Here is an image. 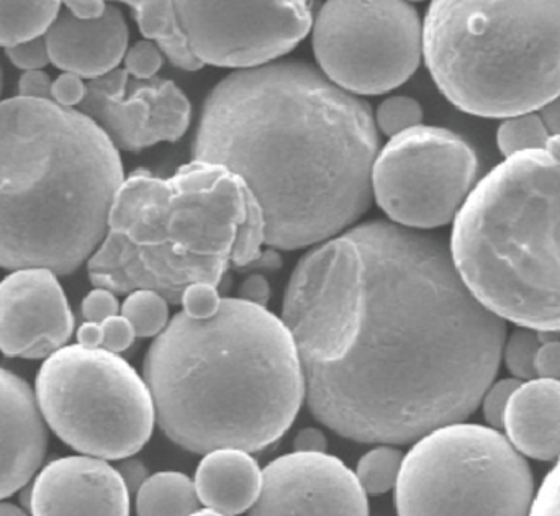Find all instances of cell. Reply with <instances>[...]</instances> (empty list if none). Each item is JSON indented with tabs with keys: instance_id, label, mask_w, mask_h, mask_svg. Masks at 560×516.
Returning a JSON list of instances; mask_svg holds the SVG:
<instances>
[{
	"instance_id": "cell-1",
	"label": "cell",
	"mask_w": 560,
	"mask_h": 516,
	"mask_svg": "<svg viewBox=\"0 0 560 516\" xmlns=\"http://www.w3.org/2000/svg\"><path fill=\"white\" fill-rule=\"evenodd\" d=\"M349 233L364 256V320L345 360L303 364L310 412L372 445L466 420L499 373L505 321L474 297L441 239L388 222Z\"/></svg>"
},
{
	"instance_id": "cell-2",
	"label": "cell",
	"mask_w": 560,
	"mask_h": 516,
	"mask_svg": "<svg viewBox=\"0 0 560 516\" xmlns=\"http://www.w3.org/2000/svg\"><path fill=\"white\" fill-rule=\"evenodd\" d=\"M378 133L371 107L303 62L238 69L207 97L196 161L220 164L249 187L266 245H319L358 222L372 199Z\"/></svg>"
},
{
	"instance_id": "cell-3",
	"label": "cell",
	"mask_w": 560,
	"mask_h": 516,
	"mask_svg": "<svg viewBox=\"0 0 560 516\" xmlns=\"http://www.w3.org/2000/svg\"><path fill=\"white\" fill-rule=\"evenodd\" d=\"M164 435L186 452L258 453L292 426L305 374L283 321L243 298L207 318L177 314L144 357Z\"/></svg>"
},
{
	"instance_id": "cell-4",
	"label": "cell",
	"mask_w": 560,
	"mask_h": 516,
	"mask_svg": "<svg viewBox=\"0 0 560 516\" xmlns=\"http://www.w3.org/2000/svg\"><path fill=\"white\" fill-rule=\"evenodd\" d=\"M124 180L118 148L78 108L0 101V268L72 274L105 238Z\"/></svg>"
},
{
	"instance_id": "cell-5",
	"label": "cell",
	"mask_w": 560,
	"mask_h": 516,
	"mask_svg": "<svg viewBox=\"0 0 560 516\" xmlns=\"http://www.w3.org/2000/svg\"><path fill=\"white\" fill-rule=\"evenodd\" d=\"M266 245L265 213L229 167L196 161L167 179L137 171L124 180L101 246L88 261L95 288L150 289L180 305L190 284H223L252 269Z\"/></svg>"
},
{
	"instance_id": "cell-6",
	"label": "cell",
	"mask_w": 560,
	"mask_h": 516,
	"mask_svg": "<svg viewBox=\"0 0 560 516\" xmlns=\"http://www.w3.org/2000/svg\"><path fill=\"white\" fill-rule=\"evenodd\" d=\"M451 255L474 297L503 320L560 333V160L506 157L454 219Z\"/></svg>"
},
{
	"instance_id": "cell-7",
	"label": "cell",
	"mask_w": 560,
	"mask_h": 516,
	"mask_svg": "<svg viewBox=\"0 0 560 516\" xmlns=\"http://www.w3.org/2000/svg\"><path fill=\"white\" fill-rule=\"evenodd\" d=\"M423 56L466 114L538 112L560 94V0H431Z\"/></svg>"
},
{
	"instance_id": "cell-8",
	"label": "cell",
	"mask_w": 560,
	"mask_h": 516,
	"mask_svg": "<svg viewBox=\"0 0 560 516\" xmlns=\"http://www.w3.org/2000/svg\"><path fill=\"white\" fill-rule=\"evenodd\" d=\"M535 502L528 462L497 429L450 423L417 439L395 484L397 514L526 515Z\"/></svg>"
},
{
	"instance_id": "cell-9",
	"label": "cell",
	"mask_w": 560,
	"mask_h": 516,
	"mask_svg": "<svg viewBox=\"0 0 560 516\" xmlns=\"http://www.w3.org/2000/svg\"><path fill=\"white\" fill-rule=\"evenodd\" d=\"M35 394L46 425L84 455L120 461L153 435L156 409L147 380L104 348L62 347L43 363Z\"/></svg>"
},
{
	"instance_id": "cell-10",
	"label": "cell",
	"mask_w": 560,
	"mask_h": 516,
	"mask_svg": "<svg viewBox=\"0 0 560 516\" xmlns=\"http://www.w3.org/2000/svg\"><path fill=\"white\" fill-rule=\"evenodd\" d=\"M312 26L323 74L354 95L400 87L423 58V23L408 0H326Z\"/></svg>"
},
{
	"instance_id": "cell-11",
	"label": "cell",
	"mask_w": 560,
	"mask_h": 516,
	"mask_svg": "<svg viewBox=\"0 0 560 516\" xmlns=\"http://www.w3.org/2000/svg\"><path fill=\"white\" fill-rule=\"evenodd\" d=\"M479 160L454 131L417 125L390 137L372 167L375 202L397 225L433 230L454 222L477 184Z\"/></svg>"
},
{
	"instance_id": "cell-12",
	"label": "cell",
	"mask_w": 560,
	"mask_h": 516,
	"mask_svg": "<svg viewBox=\"0 0 560 516\" xmlns=\"http://www.w3.org/2000/svg\"><path fill=\"white\" fill-rule=\"evenodd\" d=\"M364 312V256L346 232L300 259L287 285L280 320L302 364H332L354 348Z\"/></svg>"
},
{
	"instance_id": "cell-13",
	"label": "cell",
	"mask_w": 560,
	"mask_h": 516,
	"mask_svg": "<svg viewBox=\"0 0 560 516\" xmlns=\"http://www.w3.org/2000/svg\"><path fill=\"white\" fill-rule=\"evenodd\" d=\"M202 64L255 68L292 51L313 25V0H174Z\"/></svg>"
},
{
	"instance_id": "cell-14",
	"label": "cell",
	"mask_w": 560,
	"mask_h": 516,
	"mask_svg": "<svg viewBox=\"0 0 560 516\" xmlns=\"http://www.w3.org/2000/svg\"><path fill=\"white\" fill-rule=\"evenodd\" d=\"M78 110L130 153L180 140L192 115L189 98L170 79H135L118 68L88 82Z\"/></svg>"
},
{
	"instance_id": "cell-15",
	"label": "cell",
	"mask_w": 560,
	"mask_h": 516,
	"mask_svg": "<svg viewBox=\"0 0 560 516\" xmlns=\"http://www.w3.org/2000/svg\"><path fill=\"white\" fill-rule=\"evenodd\" d=\"M252 515H368V494L355 472L326 453L295 452L262 471Z\"/></svg>"
},
{
	"instance_id": "cell-16",
	"label": "cell",
	"mask_w": 560,
	"mask_h": 516,
	"mask_svg": "<svg viewBox=\"0 0 560 516\" xmlns=\"http://www.w3.org/2000/svg\"><path fill=\"white\" fill-rule=\"evenodd\" d=\"M74 315L58 281L45 268L16 269L0 281V351L43 360L71 340Z\"/></svg>"
},
{
	"instance_id": "cell-17",
	"label": "cell",
	"mask_w": 560,
	"mask_h": 516,
	"mask_svg": "<svg viewBox=\"0 0 560 516\" xmlns=\"http://www.w3.org/2000/svg\"><path fill=\"white\" fill-rule=\"evenodd\" d=\"M38 516L130 514V491L118 469L95 456H68L42 469L28 497Z\"/></svg>"
},
{
	"instance_id": "cell-18",
	"label": "cell",
	"mask_w": 560,
	"mask_h": 516,
	"mask_svg": "<svg viewBox=\"0 0 560 516\" xmlns=\"http://www.w3.org/2000/svg\"><path fill=\"white\" fill-rule=\"evenodd\" d=\"M48 425L32 387L0 367V499L25 488L46 455Z\"/></svg>"
},
{
	"instance_id": "cell-19",
	"label": "cell",
	"mask_w": 560,
	"mask_h": 516,
	"mask_svg": "<svg viewBox=\"0 0 560 516\" xmlns=\"http://www.w3.org/2000/svg\"><path fill=\"white\" fill-rule=\"evenodd\" d=\"M128 38L124 13L115 5H108L104 15L94 20L78 19L62 10L45 33L52 64L89 81L118 68Z\"/></svg>"
},
{
	"instance_id": "cell-20",
	"label": "cell",
	"mask_w": 560,
	"mask_h": 516,
	"mask_svg": "<svg viewBox=\"0 0 560 516\" xmlns=\"http://www.w3.org/2000/svg\"><path fill=\"white\" fill-rule=\"evenodd\" d=\"M503 429L512 445L538 461L560 458V380L532 379L510 397Z\"/></svg>"
},
{
	"instance_id": "cell-21",
	"label": "cell",
	"mask_w": 560,
	"mask_h": 516,
	"mask_svg": "<svg viewBox=\"0 0 560 516\" xmlns=\"http://www.w3.org/2000/svg\"><path fill=\"white\" fill-rule=\"evenodd\" d=\"M200 504L219 515L252 511L261 494L262 471L243 449L223 448L207 453L196 472Z\"/></svg>"
},
{
	"instance_id": "cell-22",
	"label": "cell",
	"mask_w": 560,
	"mask_h": 516,
	"mask_svg": "<svg viewBox=\"0 0 560 516\" xmlns=\"http://www.w3.org/2000/svg\"><path fill=\"white\" fill-rule=\"evenodd\" d=\"M133 9L138 26L148 39H153L174 66L184 71H197L202 62L194 56L177 23L174 0H117Z\"/></svg>"
},
{
	"instance_id": "cell-23",
	"label": "cell",
	"mask_w": 560,
	"mask_h": 516,
	"mask_svg": "<svg viewBox=\"0 0 560 516\" xmlns=\"http://www.w3.org/2000/svg\"><path fill=\"white\" fill-rule=\"evenodd\" d=\"M199 508L196 482L180 472L151 476L137 492L138 515H194Z\"/></svg>"
},
{
	"instance_id": "cell-24",
	"label": "cell",
	"mask_w": 560,
	"mask_h": 516,
	"mask_svg": "<svg viewBox=\"0 0 560 516\" xmlns=\"http://www.w3.org/2000/svg\"><path fill=\"white\" fill-rule=\"evenodd\" d=\"M62 0H0V46L38 38L61 12Z\"/></svg>"
},
{
	"instance_id": "cell-25",
	"label": "cell",
	"mask_w": 560,
	"mask_h": 516,
	"mask_svg": "<svg viewBox=\"0 0 560 516\" xmlns=\"http://www.w3.org/2000/svg\"><path fill=\"white\" fill-rule=\"evenodd\" d=\"M138 338L158 337L170 324V302L150 289L130 292L120 307Z\"/></svg>"
},
{
	"instance_id": "cell-26",
	"label": "cell",
	"mask_w": 560,
	"mask_h": 516,
	"mask_svg": "<svg viewBox=\"0 0 560 516\" xmlns=\"http://www.w3.org/2000/svg\"><path fill=\"white\" fill-rule=\"evenodd\" d=\"M549 137L551 134L538 112H526L503 118L497 130V144L500 153L509 157L523 151L546 148Z\"/></svg>"
},
{
	"instance_id": "cell-27",
	"label": "cell",
	"mask_w": 560,
	"mask_h": 516,
	"mask_svg": "<svg viewBox=\"0 0 560 516\" xmlns=\"http://www.w3.org/2000/svg\"><path fill=\"white\" fill-rule=\"evenodd\" d=\"M401 462H404V453L388 446H381L362 456L355 476L365 494L382 495L395 489L400 476Z\"/></svg>"
},
{
	"instance_id": "cell-28",
	"label": "cell",
	"mask_w": 560,
	"mask_h": 516,
	"mask_svg": "<svg viewBox=\"0 0 560 516\" xmlns=\"http://www.w3.org/2000/svg\"><path fill=\"white\" fill-rule=\"evenodd\" d=\"M541 348V338L536 330L522 327L510 335L509 341L503 344L502 356L505 357L510 373L518 380L535 379L536 356Z\"/></svg>"
},
{
	"instance_id": "cell-29",
	"label": "cell",
	"mask_w": 560,
	"mask_h": 516,
	"mask_svg": "<svg viewBox=\"0 0 560 516\" xmlns=\"http://www.w3.org/2000/svg\"><path fill=\"white\" fill-rule=\"evenodd\" d=\"M423 121V108L415 98L405 95L385 98L375 114V125L382 133L395 137Z\"/></svg>"
},
{
	"instance_id": "cell-30",
	"label": "cell",
	"mask_w": 560,
	"mask_h": 516,
	"mask_svg": "<svg viewBox=\"0 0 560 516\" xmlns=\"http://www.w3.org/2000/svg\"><path fill=\"white\" fill-rule=\"evenodd\" d=\"M125 71L135 79L156 78L163 66V49L153 42L144 39L131 46L125 52Z\"/></svg>"
},
{
	"instance_id": "cell-31",
	"label": "cell",
	"mask_w": 560,
	"mask_h": 516,
	"mask_svg": "<svg viewBox=\"0 0 560 516\" xmlns=\"http://www.w3.org/2000/svg\"><path fill=\"white\" fill-rule=\"evenodd\" d=\"M220 304H222V297H220L219 288L207 282L190 284L180 302L184 312L194 318L212 317L219 310Z\"/></svg>"
},
{
	"instance_id": "cell-32",
	"label": "cell",
	"mask_w": 560,
	"mask_h": 516,
	"mask_svg": "<svg viewBox=\"0 0 560 516\" xmlns=\"http://www.w3.org/2000/svg\"><path fill=\"white\" fill-rule=\"evenodd\" d=\"M520 386L518 379H503L493 384L487 389L482 397L483 417L492 429H503L506 407H509L510 397Z\"/></svg>"
},
{
	"instance_id": "cell-33",
	"label": "cell",
	"mask_w": 560,
	"mask_h": 516,
	"mask_svg": "<svg viewBox=\"0 0 560 516\" xmlns=\"http://www.w3.org/2000/svg\"><path fill=\"white\" fill-rule=\"evenodd\" d=\"M7 58L22 71L43 69L51 62L45 35L5 48Z\"/></svg>"
},
{
	"instance_id": "cell-34",
	"label": "cell",
	"mask_w": 560,
	"mask_h": 516,
	"mask_svg": "<svg viewBox=\"0 0 560 516\" xmlns=\"http://www.w3.org/2000/svg\"><path fill=\"white\" fill-rule=\"evenodd\" d=\"M120 314L117 294L104 288H95L82 301V317L85 321L102 324L107 318Z\"/></svg>"
},
{
	"instance_id": "cell-35",
	"label": "cell",
	"mask_w": 560,
	"mask_h": 516,
	"mask_svg": "<svg viewBox=\"0 0 560 516\" xmlns=\"http://www.w3.org/2000/svg\"><path fill=\"white\" fill-rule=\"evenodd\" d=\"M101 325L102 331H104L102 348L112 351V353H124V351H127L128 348L133 344L135 338H137V333H135L130 321L121 314L107 318V320L102 321Z\"/></svg>"
},
{
	"instance_id": "cell-36",
	"label": "cell",
	"mask_w": 560,
	"mask_h": 516,
	"mask_svg": "<svg viewBox=\"0 0 560 516\" xmlns=\"http://www.w3.org/2000/svg\"><path fill=\"white\" fill-rule=\"evenodd\" d=\"M88 84L72 72H62L58 79L52 81L51 101L62 107L78 108L84 101Z\"/></svg>"
},
{
	"instance_id": "cell-37",
	"label": "cell",
	"mask_w": 560,
	"mask_h": 516,
	"mask_svg": "<svg viewBox=\"0 0 560 516\" xmlns=\"http://www.w3.org/2000/svg\"><path fill=\"white\" fill-rule=\"evenodd\" d=\"M532 514L560 515V461L542 482L533 502Z\"/></svg>"
},
{
	"instance_id": "cell-38",
	"label": "cell",
	"mask_w": 560,
	"mask_h": 516,
	"mask_svg": "<svg viewBox=\"0 0 560 516\" xmlns=\"http://www.w3.org/2000/svg\"><path fill=\"white\" fill-rule=\"evenodd\" d=\"M52 81L43 69L23 71L19 79V95L26 98L51 101Z\"/></svg>"
},
{
	"instance_id": "cell-39",
	"label": "cell",
	"mask_w": 560,
	"mask_h": 516,
	"mask_svg": "<svg viewBox=\"0 0 560 516\" xmlns=\"http://www.w3.org/2000/svg\"><path fill=\"white\" fill-rule=\"evenodd\" d=\"M536 374L545 379L560 380V341H545L536 356Z\"/></svg>"
},
{
	"instance_id": "cell-40",
	"label": "cell",
	"mask_w": 560,
	"mask_h": 516,
	"mask_svg": "<svg viewBox=\"0 0 560 516\" xmlns=\"http://www.w3.org/2000/svg\"><path fill=\"white\" fill-rule=\"evenodd\" d=\"M240 298L266 307L271 298V285H269L268 279L261 274H252L246 278L240 288Z\"/></svg>"
},
{
	"instance_id": "cell-41",
	"label": "cell",
	"mask_w": 560,
	"mask_h": 516,
	"mask_svg": "<svg viewBox=\"0 0 560 516\" xmlns=\"http://www.w3.org/2000/svg\"><path fill=\"white\" fill-rule=\"evenodd\" d=\"M66 10L82 20H94L104 15L107 0H62Z\"/></svg>"
},
{
	"instance_id": "cell-42",
	"label": "cell",
	"mask_w": 560,
	"mask_h": 516,
	"mask_svg": "<svg viewBox=\"0 0 560 516\" xmlns=\"http://www.w3.org/2000/svg\"><path fill=\"white\" fill-rule=\"evenodd\" d=\"M326 446H328V442H326L325 435L316 429L302 430L293 439L295 452L326 453Z\"/></svg>"
},
{
	"instance_id": "cell-43",
	"label": "cell",
	"mask_w": 560,
	"mask_h": 516,
	"mask_svg": "<svg viewBox=\"0 0 560 516\" xmlns=\"http://www.w3.org/2000/svg\"><path fill=\"white\" fill-rule=\"evenodd\" d=\"M121 478H124L125 484H127L128 491L138 492L144 481H147V469L143 468L141 462L135 461V459L127 458L124 465L118 468Z\"/></svg>"
},
{
	"instance_id": "cell-44",
	"label": "cell",
	"mask_w": 560,
	"mask_h": 516,
	"mask_svg": "<svg viewBox=\"0 0 560 516\" xmlns=\"http://www.w3.org/2000/svg\"><path fill=\"white\" fill-rule=\"evenodd\" d=\"M78 343L85 348H102V341H104V331H102L101 324H94V321H84L81 327L78 328Z\"/></svg>"
},
{
	"instance_id": "cell-45",
	"label": "cell",
	"mask_w": 560,
	"mask_h": 516,
	"mask_svg": "<svg viewBox=\"0 0 560 516\" xmlns=\"http://www.w3.org/2000/svg\"><path fill=\"white\" fill-rule=\"evenodd\" d=\"M538 114L545 121L549 134H560V94L539 108Z\"/></svg>"
},
{
	"instance_id": "cell-46",
	"label": "cell",
	"mask_w": 560,
	"mask_h": 516,
	"mask_svg": "<svg viewBox=\"0 0 560 516\" xmlns=\"http://www.w3.org/2000/svg\"><path fill=\"white\" fill-rule=\"evenodd\" d=\"M23 514H25V512H23L22 508L16 507V505L9 504V502H3L2 499H0V516H13Z\"/></svg>"
},
{
	"instance_id": "cell-47",
	"label": "cell",
	"mask_w": 560,
	"mask_h": 516,
	"mask_svg": "<svg viewBox=\"0 0 560 516\" xmlns=\"http://www.w3.org/2000/svg\"><path fill=\"white\" fill-rule=\"evenodd\" d=\"M546 150L552 154V156L559 157L560 160V134H551L548 143H546Z\"/></svg>"
},
{
	"instance_id": "cell-48",
	"label": "cell",
	"mask_w": 560,
	"mask_h": 516,
	"mask_svg": "<svg viewBox=\"0 0 560 516\" xmlns=\"http://www.w3.org/2000/svg\"><path fill=\"white\" fill-rule=\"evenodd\" d=\"M3 94V69L2 64H0V98H2Z\"/></svg>"
},
{
	"instance_id": "cell-49",
	"label": "cell",
	"mask_w": 560,
	"mask_h": 516,
	"mask_svg": "<svg viewBox=\"0 0 560 516\" xmlns=\"http://www.w3.org/2000/svg\"><path fill=\"white\" fill-rule=\"evenodd\" d=\"M410 2H421V0H410Z\"/></svg>"
}]
</instances>
